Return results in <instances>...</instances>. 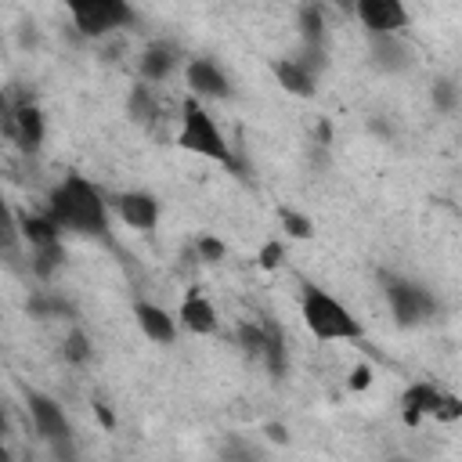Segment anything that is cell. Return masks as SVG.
<instances>
[{
    "mask_svg": "<svg viewBox=\"0 0 462 462\" xmlns=\"http://www.w3.org/2000/svg\"><path fill=\"white\" fill-rule=\"evenodd\" d=\"M47 213L61 224V231L79 235V238H108V217L112 202L101 195L94 180L83 173H65L51 195H47Z\"/></svg>",
    "mask_w": 462,
    "mask_h": 462,
    "instance_id": "obj_1",
    "label": "cell"
},
{
    "mask_svg": "<svg viewBox=\"0 0 462 462\" xmlns=\"http://www.w3.org/2000/svg\"><path fill=\"white\" fill-rule=\"evenodd\" d=\"M173 144L188 155H199V159H209V162H220V166H231V170L238 166L235 148L227 144L217 119L206 112V101H199L195 94H188L184 105H180V126H177Z\"/></svg>",
    "mask_w": 462,
    "mask_h": 462,
    "instance_id": "obj_2",
    "label": "cell"
},
{
    "mask_svg": "<svg viewBox=\"0 0 462 462\" xmlns=\"http://www.w3.org/2000/svg\"><path fill=\"white\" fill-rule=\"evenodd\" d=\"M300 318H303L307 332L325 343H357L365 336V325L354 318V310L318 285H303Z\"/></svg>",
    "mask_w": 462,
    "mask_h": 462,
    "instance_id": "obj_3",
    "label": "cell"
},
{
    "mask_svg": "<svg viewBox=\"0 0 462 462\" xmlns=\"http://www.w3.org/2000/svg\"><path fill=\"white\" fill-rule=\"evenodd\" d=\"M379 285H383L386 307H390V314H393V321L401 328H415V325L430 321L440 310L437 296L415 278H404V274H393V271H379Z\"/></svg>",
    "mask_w": 462,
    "mask_h": 462,
    "instance_id": "obj_4",
    "label": "cell"
},
{
    "mask_svg": "<svg viewBox=\"0 0 462 462\" xmlns=\"http://www.w3.org/2000/svg\"><path fill=\"white\" fill-rule=\"evenodd\" d=\"M72 25L87 40H101L108 32H119L134 25V7L130 0H61Z\"/></svg>",
    "mask_w": 462,
    "mask_h": 462,
    "instance_id": "obj_5",
    "label": "cell"
},
{
    "mask_svg": "<svg viewBox=\"0 0 462 462\" xmlns=\"http://www.w3.org/2000/svg\"><path fill=\"white\" fill-rule=\"evenodd\" d=\"M401 415L408 426H419L422 419L455 422V419H462V401L451 397L448 390H440L437 383H411L401 393Z\"/></svg>",
    "mask_w": 462,
    "mask_h": 462,
    "instance_id": "obj_6",
    "label": "cell"
},
{
    "mask_svg": "<svg viewBox=\"0 0 462 462\" xmlns=\"http://www.w3.org/2000/svg\"><path fill=\"white\" fill-rule=\"evenodd\" d=\"M25 404H29L32 430L54 448V455L58 458H72V422H69L65 408L51 393H40V390H29L25 393Z\"/></svg>",
    "mask_w": 462,
    "mask_h": 462,
    "instance_id": "obj_7",
    "label": "cell"
},
{
    "mask_svg": "<svg viewBox=\"0 0 462 462\" xmlns=\"http://www.w3.org/2000/svg\"><path fill=\"white\" fill-rule=\"evenodd\" d=\"M4 134H7V141H14L22 152L36 155V152L43 148V137H47L43 112H40L32 101L11 105V108H7V116H4Z\"/></svg>",
    "mask_w": 462,
    "mask_h": 462,
    "instance_id": "obj_8",
    "label": "cell"
},
{
    "mask_svg": "<svg viewBox=\"0 0 462 462\" xmlns=\"http://www.w3.org/2000/svg\"><path fill=\"white\" fill-rule=\"evenodd\" d=\"M354 18L365 25L368 36L404 32L408 29V7H404V0H354Z\"/></svg>",
    "mask_w": 462,
    "mask_h": 462,
    "instance_id": "obj_9",
    "label": "cell"
},
{
    "mask_svg": "<svg viewBox=\"0 0 462 462\" xmlns=\"http://www.w3.org/2000/svg\"><path fill=\"white\" fill-rule=\"evenodd\" d=\"M108 202H112V213L126 227H134V231H155L159 227V199L152 191H141V188L116 191Z\"/></svg>",
    "mask_w": 462,
    "mask_h": 462,
    "instance_id": "obj_10",
    "label": "cell"
},
{
    "mask_svg": "<svg viewBox=\"0 0 462 462\" xmlns=\"http://www.w3.org/2000/svg\"><path fill=\"white\" fill-rule=\"evenodd\" d=\"M184 83H188V94H195L199 101H227V97H231V79H227V76L220 72V65L209 61V58L188 61Z\"/></svg>",
    "mask_w": 462,
    "mask_h": 462,
    "instance_id": "obj_11",
    "label": "cell"
},
{
    "mask_svg": "<svg viewBox=\"0 0 462 462\" xmlns=\"http://www.w3.org/2000/svg\"><path fill=\"white\" fill-rule=\"evenodd\" d=\"M177 321L188 332H195V336H213L217 325H220V314H217L213 300L202 296V289H188L184 300H180V307H177Z\"/></svg>",
    "mask_w": 462,
    "mask_h": 462,
    "instance_id": "obj_12",
    "label": "cell"
},
{
    "mask_svg": "<svg viewBox=\"0 0 462 462\" xmlns=\"http://www.w3.org/2000/svg\"><path fill=\"white\" fill-rule=\"evenodd\" d=\"M368 58L383 72H404L411 65V47L404 43L401 32H379V36H368Z\"/></svg>",
    "mask_w": 462,
    "mask_h": 462,
    "instance_id": "obj_13",
    "label": "cell"
},
{
    "mask_svg": "<svg viewBox=\"0 0 462 462\" xmlns=\"http://www.w3.org/2000/svg\"><path fill=\"white\" fill-rule=\"evenodd\" d=\"M134 318H137V328H141L152 343L166 346V343L177 339V325H180V321H177L166 307H159V303H152V300H141V303L134 307Z\"/></svg>",
    "mask_w": 462,
    "mask_h": 462,
    "instance_id": "obj_14",
    "label": "cell"
},
{
    "mask_svg": "<svg viewBox=\"0 0 462 462\" xmlns=\"http://www.w3.org/2000/svg\"><path fill=\"white\" fill-rule=\"evenodd\" d=\"M271 72H274L278 87L285 94H292V97H314V90H318V76L303 61H296V58H274Z\"/></svg>",
    "mask_w": 462,
    "mask_h": 462,
    "instance_id": "obj_15",
    "label": "cell"
},
{
    "mask_svg": "<svg viewBox=\"0 0 462 462\" xmlns=\"http://www.w3.org/2000/svg\"><path fill=\"white\" fill-rule=\"evenodd\" d=\"M173 69H177V51L170 43H148L137 58V72L144 83H162L170 79Z\"/></svg>",
    "mask_w": 462,
    "mask_h": 462,
    "instance_id": "obj_16",
    "label": "cell"
},
{
    "mask_svg": "<svg viewBox=\"0 0 462 462\" xmlns=\"http://www.w3.org/2000/svg\"><path fill=\"white\" fill-rule=\"evenodd\" d=\"M18 231H22V238H25L29 249L61 242V224H58L47 209H43V213H25V217H18Z\"/></svg>",
    "mask_w": 462,
    "mask_h": 462,
    "instance_id": "obj_17",
    "label": "cell"
},
{
    "mask_svg": "<svg viewBox=\"0 0 462 462\" xmlns=\"http://www.w3.org/2000/svg\"><path fill=\"white\" fill-rule=\"evenodd\" d=\"M126 116H130L137 126H152V123H155L159 105H155L152 87H144V79L130 87V94H126Z\"/></svg>",
    "mask_w": 462,
    "mask_h": 462,
    "instance_id": "obj_18",
    "label": "cell"
},
{
    "mask_svg": "<svg viewBox=\"0 0 462 462\" xmlns=\"http://www.w3.org/2000/svg\"><path fill=\"white\" fill-rule=\"evenodd\" d=\"M32 253V260H29V267H32V274L36 278H54V271L61 267V260H65V249H61V242H51V245H36V249H29Z\"/></svg>",
    "mask_w": 462,
    "mask_h": 462,
    "instance_id": "obj_19",
    "label": "cell"
},
{
    "mask_svg": "<svg viewBox=\"0 0 462 462\" xmlns=\"http://www.w3.org/2000/svg\"><path fill=\"white\" fill-rule=\"evenodd\" d=\"M296 25H300L303 43H325V14H321L318 4H303L300 14H296Z\"/></svg>",
    "mask_w": 462,
    "mask_h": 462,
    "instance_id": "obj_20",
    "label": "cell"
},
{
    "mask_svg": "<svg viewBox=\"0 0 462 462\" xmlns=\"http://www.w3.org/2000/svg\"><path fill=\"white\" fill-rule=\"evenodd\" d=\"M278 220H282V231H285L289 238H296V242L314 238V220H310V217H303L300 209L282 206V209H278Z\"/></svg>",
    "mask_w": 462,
    "mask_h": 462,
    "instance_id": "obj_21",
    "label": "cell"
},
{
    "mask_svg": "<svg viewBox=\"0 0 462 462\" xmlns=\"http://www.w3.org/2000/svg\"><path fill=\"white\" fill-rule=\"evenodd\" d=\"M29 314L32 318H72V307L61 300V296H54V292H40V296H32L29 300Z\"/></svg>",
    "mask_w": 462,
    "mask_h": 462,
    "instance_id": "obj_22",
    "label": "cell"
},
{
    "mask_svg": "<svg viewBox=\"0 0 462 462\" xmlns=\"http://www.w3.org/2000/svg\"><path fill=\"white\" fill-rule=\"evenodd\" d=\"M260 361L271 368V375H282L285 372V339H282V328L278 325H271V336H267V346H263V357Z\"/></svg>",
    "mask_w": 462,
    "mask_h": 462,
    "instance_id": "obj_23",
    "label": "cell"
},
{
    "mask_svg": "<svg viewBox=\"0 0 462 462\" xmlns=\"http://www.w3.org/2000/svg\"><path fill=\"white\" fill-rule=\"evenodd\" d=\"M61 354H65V361H72V365H87V361H90V336L79 332V328H72V332L65 336Z\"/></svg>",
    "mask_w": 462,
    "mask_h": 462,
    "instance_id": "obj_24",
    "label": "cell"
},
{
    "mask_svg": "<svg viewBox=\"0 0 462 462\" xmlns=\"http://www.w3.org/2000/svg\"><path fill=\"white\" fill-rule=\"evenodd\" d=\"M296 61H303L314 76H321L325 69H328V54H325V43H303L300 47V54H296Z\"/></svg>",
    "mask_w": 462,
    "mask_h": 462,
    "instance_id": "obj_25",
    "label": "cell"
},
{
    "mask_svg": "<svg viewBox=\"0 0 462 462\" xmlns=\"http://www.w3.org/2000/svg\"><path fill=\"white\" fill-rule=\"evenodd\" d=\"M195 253H199L202 263H220V260L227 256V245H224L217 235H202V238L195 242Z\"/></svg>",
    "mask_w": 462,
    "mask_h": 462,
    "instance_id": "obj_26",
    "label": "cell"
},
{
    "mask_svg": "<svg viewBox=\"0 0 462 462\" xmlns=\"http://www.w3.org/2000/svg\"><path fill=\"white\" fill-rule=\"evenodd\" d=\"M455 101H458V87H455L451 79H437V83H433V105H437L440 112H451Z\"/></svg>",
    "mask_w": 462,
    "mask_h": 462,
    "instance_id": "obj_27",
    "label": "cell"
},
{
    "mask_svg": "<svg viewBox=\"0 0 462 462\" xmlns=\"http://www.w3.org/2000/svg\"><path fill=\"white\" fill-rule=\"evenodd\" d=\"M282 263V242H267L263 249H260V267L263 271H274Z\"/></svg>",
    "mask_w": 462,
    "mask_h": 462,
    "instance_id": "obj_28",
    "label": "cell"
},
{
    "mask_svg": "<svg viewBox=\"0 0 462 462\" xmlns=\"http://www.w3.org/2000/svg\"><path fill=\"white\" fill-rule=\"evenodd\" d=\"M368 375H372V372H368V365H361V368H354V379H350V386H354V390H361V386H368Z\"/></svg>",
    "mask_w": 462,
    "mask_h": 462,
    "instance_id": "obj_29",
    "label": "cell"
},
{
    "mask_svg": "<svg viewBox=\"0 0 462 462\" xmlns=\"http://www.w3.org/2000/svg\"><path fill=\"white\" fill-rule=\"evenodd\" d=\"M94 411H97V419H101V426H105V430H112V426H116V419L108 415V408H105V404H94Z\"/></svg>",
    "mask_w": 462,
    "mask_h": 462,
    "instance_id": "obj_30",
    "label": "cell"
},
{
    "mask_svg": "<svg viewBox=\"0 0 462 462\" xmlns=\"http://www.w3.org/2000/svg\"><path fill=\"white\" fill-rule=\"evenodd\" d=\"M267 437H271V440H278V444H285V440H289V433H285L278 422H271V426H267Z\"/></svg>",
    "mask_w": 462,
    "mask_h": 462,
    "instance_id": "obj_31",
    "label": "cell"
}]
</instances>
